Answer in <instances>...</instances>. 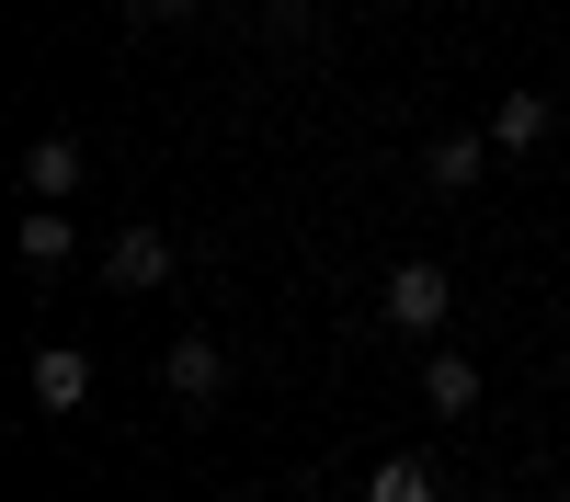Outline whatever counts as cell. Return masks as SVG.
Wrapping results in <instances>:
<instances>
[{"label":"cell","mask_w":570,"mask_h":502,"mask_svg":"<svg viewBox=\"0 0 570 502\" xmlns=\"http://www.w3.org/2000/svg\"><path fill=\"white\" fill-rule=\"evenodd\" d=\"M445 308H456V286H445V263H400L389 286H376V319H389V332H422V343L445 332Z\"/></svg>","instance_id":"obj_1"},{"label":"cell","mask_w":570,"mask_h":502,"mask_svg":"<svg viewBox=\"0 0 570 502\" xmlns=\"http://www.w3.org/2000/svg\"><path fill=\"white\" fill-rule=\"evenodd\" d=\"M160 388L183 400V411H217V388H228V354L195 332V343H171V365H160Z\"/></svg>","instance_id":"obj_2"},{"label":"cell","mask_w":570,"mask_h":502,"mask_svg":"<svg viewBox=\"0 0 570 502\" xmlns=\"http://www.w3.org/2000/svg\"><path fill=\"white\" fill-rule=\"evenodd\" d=\"M91 400V354L80 343H46L35 354V411H80Z\"/></svg>","instance_id":"obj_3"},{"label":"cell","mask_w":570,"mask_h":502,"mask_svg":"<svg viewBox=\"0 0 570 502\" xmlns=\"http://www.w3.org/2000/svg\"><path fill=\"white\" fill-rule=\"evenodd\" d=\"M23 195H80V137H35L23 149Z\"/></svg>","instance_id":"obj_4"},{"label":"cell","mask_w":570,"mask_h":502,"mask_svg":"<svg viewBox=\"0 0 570 502\" xmlns=\"http://www.w3.org/2000/svg\"><path fill=\"white\" fill-rule=\"evenodd\" d=\"M422 400H434L445 423H468V411H480V365H468V354H434V365H422Z\"/></svg>","instance_id":"obj_5"},{"label":"cell","mask_w":570,"mask_h":502,"mask_svg":"<svg viewBox=\"0 0 570 502\" xmlns=\"http://www.w3.org/2000/svg\"><path fill=\"white\" fill-rule=\"evenodd\" d=\"M104 274H115V286H160V274H171V240H160V228H126V240L104 252Z\"/></svg>","instance_id":"obj_6"},{"label":"cell","mask_w":570,"mask_h":502,"mask_svg":"<svg viewBox=\"0 0 570 502\" xmlns=\"http://www.w3.org/2000/svg\"><path fill=\"white\" fill-rule=\"evenodd\" d=\"M480 160H491V137H434V149H422L434 195H468V183H480Z\"/></svg>","instance_id":"obj_7"},{"label":"cell","mask_w":570,"mask_h":502,"mask_svg":"<svg viewBox=\"0 0 570 502\" xmlns=\"http://www.w3.org/2000/svg\"><path fill=\"white\" fill-rule=\"evenodd\" d=\"M23 263H35V274H58V263H69V206H58V195L23 206Z\"/></svg>","instance_id":"obj_8"},{"label":"cell","mask_w":570,"mask_h":502,"mask_svg":"<svg viewBox=\"0 0 570 502\" xmlns=\"http://www.w3.org/2000/svg\"><path fill=\"white\" fill-rule=\"evenodd\" d=\"M548 126H559V115L537 104V91H513V104L491 115V149H537V137H548Z\"/></svg>","instance_id":"obj_9"},{"label":"cell","mask_w":570,"mask_h":502,"mask_svg":"<svg viewBox=\"0 0 570 502\" xmlns=\"http://www.w3.org/2000/svg\"><path fill=\"white\" fill-rule=\"evenodd\" d=\"M365 502H434V469H422V456H376Z\"/></svg>","instance_id":"obj_10"},{"label":"cell","mask_w":570,"mask_h":502,"mask_svg":"<svg viewBox=\"0 0 570 502\" xmlns=\"http://www.w3.org/2000/svg\"><path fill=\"white\" fill-rule=\"evenodd\" d=\"M137 12H149V23H171V12H195V0H137Z\"/></svg>","instance_id":"obj_11"},{"label":"cell","mask_w":570,"mask_h":502,"mask_svg":"<svg viewBox=\"0 0 570 502\" xmlns=\"http://www.w3.org/2000/svg\"><path fill=\"white\" fill-rule=\"evenodd\" d=\"M559 502H570V480H559Z\"/></svg>","instance_id":"obj_12"}]
</instances>
